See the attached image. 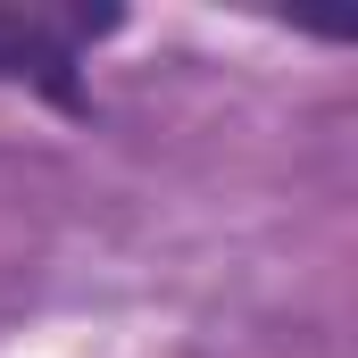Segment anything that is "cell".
I'll list each match as a JSON object with an SVG mask.
<instances>
[{"label": "cell", "instance_id": "1", "mask_svg": "<svg viewBox=\"0 0 358 358\" xmlns=\"http://www.w3.org/2000/svg\"><path fill=\"white\" fill-rule=\"evenodd\" d=\"M92 34H117V8H76V17H42V8H0V84H34L42 100L76 108L92 100L76 84V50Z\"/></svg>", "mask_w": 358, "mask_h": 358}]
</instances>
